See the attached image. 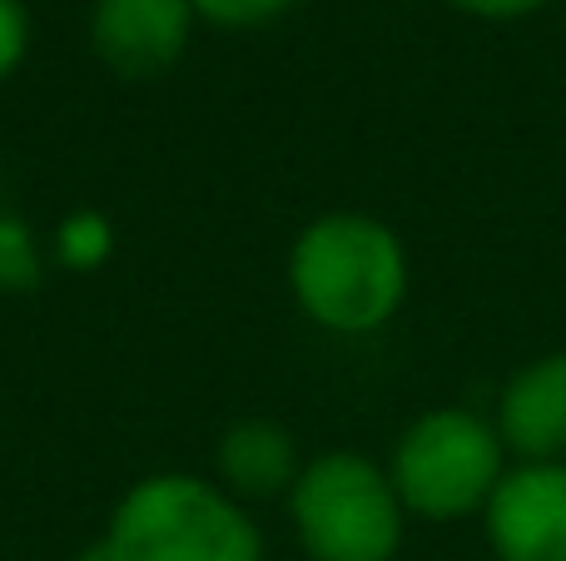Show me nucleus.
<instances>
[{
	"mask_svg": "<svg viewBox=\"0 0 566 561\" xmlns=\"http://www.w3.org/2000/svg\"><path fill=\"white\" fill-rule=\"evenodd\" d=\"M95 542L109 561H269L254 507L199 473L129 483Z\"/></svg>",
	"mask_w": 566,
	"mask_h": 561,
	"instance_id": "nucleus-2",
	"label": "nucleus"
},
{
	"mask_svg": "<svg viewBox=\"0 0 566 561\" xmlns=\"http://www.w3.org/2000/svg\"><path fill=\"white\" fill-rule=\"evenodd\" d=\"M283 507L308 561H398L412 522L388 463L353 447L313 453Z\"/></svg>",
	"mask_w": 566,
	"mask_h": 561,
	"instance_id": "nucleus-3",
	"label": "nucleus"
},
{
	"mask_svg": "<svg viewBox=\"0 0 566 561\" xmlns=\"http://www.w3.org/2000/svg\"><path fill=\"white\" fill-rule=\"evenodd\" d=\"M35 45V20H30L25 0H0V85L20 75V65L30 60Z\"/></svg>",
	"mask_w": 566,
	"mask_h": 561,
	"instance_id": "nucleus-12",
	"label": "nucleus"
},
{
	"mask_svg": "<svg viewBox=\"0 0 566 561\" xmlns=\"http://www.w3.org/2000/svg\"><path fill=\"white\" fill-rule=\"evenodd\" d=\"M492 423L512 463H566V348L527 358L502 383Z\"/></svg>",
	"mask_w": 566,
	"mask_h": 561,
	"instance_id": "nucleus-7",
	"label": "nucleus"
},
{
	"mask_svg": "<svg viewBox=\"0 0 566 561\" xmlns=\"http://www.w3.org/2000/svg\"><path fill=\"white\" fill-rule=\"evenodd\" d=\"M199 25L214 30H264L289 15L298 0H189Z\"/></svg>",
	"mask_w": 566,
	"mask_h": 561,
	"instance_id": "nucleus-11",
	"label": "nucleus"
},
{
	"mask_svg": "<svg viewBox=\"0 0 566 561\" xmlns=\"http://www.w3.org/2000/svg\"><path fill=\"white\" fill-rule=\"evenodd\" d=\"M497 561H566V463H512L482 507Z\"/></svg>",
	"mask_w": 566,
	"mask_h": 561,
	"instance_id": "nucleus-6",
	"label": "nucleus"
},
{
	"mask_svg": "<svg viewBox=\"0 0 566 561\" xmlns=\"http://www.w3.org/2000/svg\"><path fill=\"white\" fill-rule=\"evenodd\" d=\"M283 278L293 308L318 334L373 338L408 304L412 258L388 219L363 209H328L293 234Z\"/></svg>",
	"mask_w": 566,
	"mask_h": 561,
	"instance_id": "nucleus-1",
	"label": "nucleus"
},
{
	"mask_svg": "<svg viewBox=\"0 0 566 561\" xmlns=\"http://www.w3.org/2000/svg\"><path fill=\"white\" fill-rule=\"evenodd\" d=\"M75 561H109V557H105V552H99V542H90V547H85V552H80Z\"/></svg>",
	"mask_w": 566,
	"mask_h": 561,
	"instance_id": "nucleus-14",
	"label": "nucleus"
},
{
	"mask_svg": "<svg viewBox=\"0 0 566 561\" xmlns=\"http://www.w3.org/2000/svg\"><path fill=\"white\" fill-rule=\"evenodd\" d=\"M303 447L274 417H239L219 433L214 443V483L244 507L254 502H283L303 473Z\"/></svg>",
	"mask_w": 566,
	"mask_h": 561,
	"instance_id": "nucleus-8",
	"label": "nucleus"
},
{
	"mask_svg": "<svg viewBox=\"0 0 566 561\" xmlns=\"http://www.w3.org/2000/svg\"><path fill=\"white\" fill-rule=\"evenodd\" d=\"M442 6L468 20H482V25H512V20H527L537 10H547L552 0H442Z\"/></svg>",
	"mask_w": 566,
	"mask_h": 561,
	"instance_id": "nucleus-13",
	"label": "nucleus"
},
{
	"mask_svg": "<svg viewBox=\"0 0 566 561\" xmlns=\"http://www.w3.org/2000/svg\"><path fill=\"white\" fill-rule=\"evenodd\" d=\"M45 248H50V268H65V274H99L119 248V229L105 209L80 204V209H70V214L55 219V229L45 234Z\"/></svg>",
	"mask_w": 566,
	"mask_h": 561,
	"instance_id": "nucleus-9",
	"label": "nucleus"
},
{
	"mask_svg": "<svg viewBox=\"0 0 566 561\" xmlns=\"http://www.w3.org/2000/svg\"><path fill=\"white\" fill-rule=\"evenodd\" d=\"M90 50L115 80L145 85L159 80L195 45L189 0H90Z\"/></svg>",
	"mask_w": 566,
	"mask_h": 561,
	"instance_id": "nucleus-5",
	"label": "nucleus"
},
{
	"mask_svg": "<svg viewBox=\"0 0 566 561\" xmlns=\"http://www.w3.org/2000/svg\"><path fill=\"white\" fill-rule=\"evenodd\" d=\"M512 453L502 443L492 413L478 407H428L398 433L388 453V477L398 487L412 522L448 527L462 517H482L497 483L507 477Z\"/></svg>",
	"mask_w": 566,
	"mask_h": 561,
	"instance_id": "nucleus-4",
	"label": "nucleus"
},
{
	"mask_svg": "<svg viewBox=\"0 0 566 561\" xmlns=\"http://www.w3.org/2000/svg\"><path fill=\"white\" fill-rule=\"evenodd\" d=\"M50 248L25 214L0 209V294H35L45 284Z\"/></svg>",
	"mask_w": 566,
	"mask_h": 561,
	"instance_id": "nucleus-10",
	"label": "nucleus"
}]
</instances>
